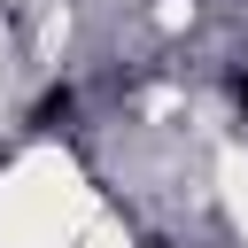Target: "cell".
I'll return each mask as SVG.
<instances>
[{
  "label": "cell",
  "instance_id": "obj_2",
  "mask_svg": "<svg viewBox=\"0 0 248 248\" xmlns=\"http://www.w3.org/2000/svg\"><path fill=\"white\" fill-rule=\"evenodd\" d=\"M78 248H132V232H124V225H116V217H93V225H85V240H78Z\"/></svg>",
  "mask_w": 248,
  "mask_h": 248
},
{
  "label": "cell",
  "instance_id": "obj_1",
  "mask_svg": "<svg viewBox=\"0 0 248 248\" xmlns=\"http://www.w3.org/2000/svg\"><path fill=\"white\" fill-rule=\"evenodd\" d=\"M93 217V186L62 147H31L0 170V248H78Z\"/></svg>",
  "mask_w": 248,
  "mask_h": 248
}]
</instances>
